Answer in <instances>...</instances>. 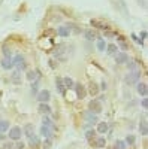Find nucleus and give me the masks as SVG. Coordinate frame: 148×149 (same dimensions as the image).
<instances>
[{"label": "nucleus", "mask_w": 148, "mask_h": 149, "mask_svg": "<svg viewBox=\"0 0 148 149\" xmlns=\"http://www.w3.org/2000/svg\"><path fill=\"white\" fill-rule=\"evenodd\" d=\"M12 63H14V66H17V69H18L20 72L27 69V63H26V60H24L22 55H17L14 60H12Z\"/></svg>", "instance_id": "nucleus-1"}, {"label": "nucleus", "mask_w": 148, "mask_h": 149, "mask_svg": "<svg viewBox=\"0 0 148 149\" xmlns=\"http://www.w3.org/2000/svg\"><path fill=\"white\" fill-rule=\"evenodd\" d=\"M139 78H141V73L138 72V70H133L132 73H129L127 76H126V84H129V85H132V84H136L138 81H139Z\"/></svg>", "instance_id": "nucleus-2"}, {"label": "nucleus", "mask_w": 148, "mask_h": 149, "mask_svg": "<svg viewBox=\"0 0 148 149\" xmlns=\"http://www.w3.org/2000/svg\"><path fill=\"white\" fill-rule=\"evenodd\" d=\"M21 134H22L21 127H12L9 130V139L11 140H20L21 139Z\"/></svg>", "instance_id": "nucleus-3"}, {"label": "nucleus", "mask_w": 148, "mask_h": 149, "mask_svg": "<svg viewBox=\"0 0 148 149\" xmlns=\"http://www.w3.org/2000/svg\"><path fill=\"white\" fill-rule=\"evenodd\" d=\"M38 100L41 103H48L49 100H51V93H49L48 90H42L38 93Z\"/></svg>", "instance_id": "nucleus-4"}, {"label": "nucleus", "mask_w": 148, "mask_h": 149, "mask_svg": "<svg viewBox=\"0 0 148 149\" xmlns=\"http://www.w3.org/2000/svg\"><path fill=\"white\" fill-rule=\"evenodd\" d=\"M73 90L76 91L78 98H85V95H87V90H85V86L81 85V84H75L73 85Z\"/></svg>", "instance_id": "nucleus-5"}, {"label": "nucleus", "mask_w": 148, "mask_h": 149, "mask_svg": "<svg viewBox=\"0 0 148 149\" xmlns=\"http://www.w3.org/2000/svg\"><path fill=\"white\" fill-rule=\"evenodd\" d=\"M115 63L117 64H126L129 63V55L126 52H118L115 54Z\"/></svg>", "instance_id": "nucleus-6"}, {"label": "nucleus", "mask_w": 148, "mask_h": 149, "mask_svg": "<svg viewBox=\"0 0 148 149\" xmlns=\"http://www.w3.org/2000/svg\"><path fill=\"white\" fill-rule=\"evenodd\" d=\"M88 107H90L91 112H94V113H100V112H102V103L99 100H91Z\"/></svg>", "instance_id": "nucleus-7"}, {"label": "nucleus", "mask_w": 148, "mask_h": 149, "mask_svg": "<svg viewBox=\"0 0 148 149\" xmlns=\"http://www.w3.org/2000/svg\"><path fill=\"white\" fill-rule=\"evenodd\" d=\"M11 82L15 84V85H21V84H22V78H21V72H20V70L12 72V74H11Z\"/></svg>", "instance_id": "nucleus-8"}, {"label": "nucleus", "mask_w": 148, "mask_h": 149, "mask_svg": "<svg viewBox=\"0 0 148 149\" xmlns=\"http://www.w3.org/2000/svg\"><path fill=\"white\" fill-rule=\"evenodd\" d=\"M91 26L93 27H97V29H100V30H108V24L102 19H91Z\"/></svg>", "instance_id": "nucleus-9"}, {"label": "nucleus", "mask_w": 148, "mask_h": 149, "mask_svg": "<svg viewBox=\"0 0 148 149\" xmlns=\"http://www.w3.org/2000/svg\"><path fill=\"white\" fill-rule=\"evenodd\" d=\"M136 91H138V94H139V95H142V97H147V93H148L147 84H144V82L138 84V85H136Z\"/></svg>", "instance_id": "nucleus-10"}, {"label": "nucleus", "mask_w": 148, "mask_h": 149, "mask_svg": "<svg viewBox=\"0 0 148 149\" xmlns=\"http://www.w3.org/2000/svg\"><path fill=\"white\" fill-rule=\"evenodd\" d=\"M38 110H39V113H42V115H49L51 113V107L48 106V103H41Z\"/></svg>", "instance_id": "nucleus-11"}, {"label": "nucleus", "mask_w": 148, "mask_h": 149, "mask_svg": "<svg viewBox=\"0 0 148 149\" xmlns=\"http://www.w3.org/2000/svg\"><path fill=\"white\" fill-rule=\"evenodd\" d=\"M29 143H30V146H33V148L39 146V145H41V139H39V136H38V134H32L30 137H29Z\"/></svg>", "instance_id": "nucleus-12"}, {"label": "nucleus", "mask_w": 148, "mask_h": 149, "mask_svg": "<svg viewBox=\"0 0 148 149\" xmlns=\"http://www.w3.org/2000/svg\"><path fill=\"white\" fill-rule=\"evenodd\" d=\"M0 66H2L5 70L14 69V63H12V60H11V58H3V60H2V63H0Z\"/></svg>", "instance_id": "nucleus-13"}, {"label": "nucleus", "mask_w": 148, "mask_h": 149, "mask_svg": "<svg viewBox=\"0 0 148 149\" xmlns=\"http://www.w3.org/2000/svg\"><path fill=\"white\" fill-rule=\"evenodd\" d=\"M22 134H26L27 137H30L32 134H34V127H33V124H26V127L22 128Z\"/></svg>", "instance_id": "nucleus-14"}, {"label": "nucleus", "mask_w": 148, "mask_h": 149, "mask_svg": "<svg viewBox=\"0 0 148 149\" xmlns=\"http://www.w3.org/2000/svg\"><path fill=\"white\" fill-rule=\"evenodd\" d=\"M57 34H58V36H61V37H69L70 30H69V27H66V26L58 27V29H57Z\"/></svg>", "instance_id": "nucleus-15"}, {"label": "nucleus", "mask_w": 148, "mask_h": 149, "mask_svg": "<svg viewBox=\"0 0 148 149\" xmlns=\"http://www.w3.org/2000/svg\"><path fill=\"white\" fill-rule=\"evenodd\" d=\"M139 131H141L142 136H147V134H148V125H147V118H145V116H144V119H142L141 124H139Z\"/></svg>", "instance_id": "nucleus-16"}, {"label": "nucleus", "mask_w": 148, "mask_h": 149, "mask_svg": "<svg viewBox=\"0 0 148 149\" xmlns=\"http://www.w3.org/2000/svg\"><path fill=\"white\" fill-rule=\"evenodd\" d=\"M41 134L43 136L45 139H51L53 130H51V128H48V127H45V125H42V127H41Z\"/></svg>", "instance_id": "nucleus-17"}, {"label": "nucleus", "mask_w": 148, "mask_h": 149, "mask_svg": "<svg viewBox=\"0 0 148 149\" xmlns=\"http://www.w3.org/2000/svg\"><path fill=\"white\" fill-rule=\"evenodd\" d=\"M84 37L87 40H94L96 37H97V33L94 31V30H85L84 31Z\"/></svg>", "instance_id": "nucleus-18"}, {"label": "nucleus", "mask_w": 148, "mask_h": 149, "mask_svg": "<svg viewBox=\"0 0 148 149\" xmlns=\"http://www.w3.org/2000/svg\"><path fill=\"white\" fill-rule=\"evenodd\" d=\"M117 51H118V46H117L115 43H109V45H106V52H108L109 55L117 54Z\"/></svg>", "instance_id": "nucleus-19"}, {"label": "nucleus", "mask_w": 148, "mask_h": 149, "mask_svg": "<svg viewBox=\"0 0 148 149\" xmlns=\"http://www.w3.org/2000/svg\"><path fill=\"white\" fill-rule=\"evenodd\" d=\"M61 81H63V85H65V88L66 90H69V88H73V85H75V82H73L69 76H66V78H61Z\"/></svg>", "instance_id": "nucleus-20"}, {"label": "nucleus", "mask_w": 148, "mask_h": 149, "mask_svg": "<svg viewBox=\"0 0 148 149\" xmlns=\"http://www.w3.org/2000/svg\"><path fill=\"white\" fill-rule=\"evenodd\" d=\"M55 85H57V90L60 94H65L66 93V88H65V85H63V81H61V78H57L55 79Z\"/></svg>", "instance_id": "nucleus-21"}, {"label": "nucleus", "mask_w": 148, "mask_h": 149, "mask_svg": "<svg viewBox=\"0 0 148 149\" xmlns=\"http://www.w3.org/2000/svg\"><path fill=\"white\" fill-rule=\"evenodd\" d=\"M42 125H45V127H48V128H51V130H54V128H55V127H54V124H53V121L48 118V115H43Z\"/></svg>", "instance_id": "nucleus-22"}, {"label": "nucleus", "mask_w": 148, "mask_h": 149, "mask_svg": "<svg viewBox=\"0 0 148 149\" xmlns=\"http://www.w3.org/2000/svg\"><path fill=\"white\" fill-rule=\"evenodd\" d=\"M106 145V139L105 137H96L94 139V146L96 148H105Z\"/></svg>", "instance_id": "nucleus-23"}, {"label": "nucleus", "mask_w": 148, "mask_h": 149, "mask_svg": "<svg viewBox=\"0 0 148 149\" xmlns=\"http://www.w3.org/2000/svg\"><path fill=\"white\" fill-rule=\"evenodd\" d=\"M38 76H39V72L38 70H29L27 72V79L29 81H36V79H38Z\"/></svg>", "instance_id": "nucleus-24"}, {"label": "nucleus", "mask_w": 148, "mask_h": 149, "mask_svg": "<svg viewBox=\"0 0 148 149\" xmlns=\"http://www.w3.org/2000/svg\"><path fill=\"white\" fill-rule=\"evenodd\" d=\"M97 133H100V134H105L108 131V124L106 122H99V125H97Z\"/></svg>", "instance_id": "nucleus-25"}, {"label": "nucleus", "mask_w": 148, "mask_h": 149, "mask_svg": "<svg viewBox=\"0 0 148 149\" xmlns=\"http://www.w3.org/2000/svg\"><path fill=\"white\" fill-rule=\"evenodd\" d=\"M88 91H90L91 95H96V94L99 93V86H97L94 82H90V85H88Z\"/></svg>", "instance_id": "nucleus-26"}, {"label": "nucleus", "mask_w": 148, "mask_h": 149, "mask_svg": "<svg viewBox=\"0 0 148 149\" xmlns=\"http://www.w3.org/2000/svg\"><path fill=\"white\" fill-rule=\"evenodd\" d=\"M135 142H136V137H135L133 134H129L127 137H126V145H129V146H132V145H135Z\"/></svg>", "instance_id": "nucleus-27"}, {"label": "nucleus", "mask_w": 148, "mask_h": 149, "mask_svg": "<svg viewBox=\"0 0 148 149\" xmlns=\"http://www.w3.org/2000/svg\"><path fill=\"white\" fill-rule=\"evenodd\" d=\"M94 137H96V130H88L87 133H85V139L91 142V139H94Z\"/></svg>", "instance_id": "nucleus-28"}, {"label": "nucleus", "mask_w": 148, "mask_h": 149, "mask_svg": "<svg viewBox=\"0 0 148 149\" xmlns=\"http://www.w3.org/2000/svg\"><path fill=\"white\" fill-rule=\"evenodd\" d=\"M9 128V122L8 121H0V133H5Z\"/></svg>", "instance_id": "nucleus-29"}, {"label": "nucleus", "mask_w": 148, "mask_h": 149, "mask_svg": "<svg viewBox=\"0 0 148 149\" xmlns=\"http://www.w3.org/2000/svg\"><path fill=\"white\" fill-rule=\"evenodd\" d=\"M114 149H126V143L123 140H117L114 143Z\"/></svg>", "instance_id": "nucleus-30"}, {"label": "nucleus", "mask_w": 148, "mask_h": 149, "mask_svg": "<svg viewBox=\"0 0 148 149\" xmlns=\"http://www.w3.org/2000/svg\"><path fill=\"white\" fill-rule=\"evenodd\" d=\"M105 48H106L105 40H103V39H99V40H97V49H99V51H105Z\"/></svg>", "instance_id": "nucleus-31"}, {"label": "nucleus", "mask_w": 148, "mask_h": 149, "mask_svg": "<svg viewBox=\"0 0 148 149\" xmlns=\"http://www.w3.org/2000/svg\"><path fill=\"white\" fill-rule=\"evenodd\" d=\"M51 145H53V142H51V139H45V142H43V149H51Z\"/></svg>", "instance_id": "nucleus-32"}, {"label": "nucleus", "mask_w": 148, "mask_h": 149, "mask_svg": "<svg viewBox=\"0 0 148 149\" xmlns=\"http://www.w3.org/2000/svg\"><path fill=\"white\" fill-rule=\"evenodd\" d=\"M87 121H88V122H96V121H97V118H96V115L87 113Z\"/></svg>", "instance_id": "nucleus-33"}, {"label": "nucleus", "mask_w": 148, "mask_h": 149, "mask_svg": "<svg viewBox=\"0 0 148 149\" xmlns=\"http://www.w3.org/2000/svg\"><path fill=\"white\" fill-rule=\"evenodd\" d=\"M32 93H33V94L38 93V82H33V84H32Z\"/></svg>", "instance_id": "nucleus-34"}, {"label": "nucleus", "mask_w": 148, "mask_h": 149, "mask_svg": "<svg viewBox=\"0 0 148 149\" xmlns=\"http://www.w3.org/2000/svg\"><path fill=\"white\" fill-rule=\"evenodd\" d=\"M127 64H129V63H127ZM129 69H130V70H136V69H138V64L135 63V61H132V63L129 64Z\"/></svg>", "instance_id": "nucleus-35"}, {"label": "nucleus", "mask_w": 148, "mask_h": 149, "mask_svg": "<svg viewBox=\"0 0 148 149\" xmlns=\"http://www.w3.org/2000/svg\"><path fill=\"white\" fill-rule=\"evenodd\" d=\"M24 146H26V145H24L22 142H17V145H15V149H24Z\"/></svg>", "instance_id": "nucleus-36"}, {"label": "nucleus", "mask_w": 148, "mask_h": 149, "mask_svg": "<svg viewBox=\"0 0 148 149\" xmlns=\"http://www.w3.org/2000/svg\"><path fill=\"white\" fill-rule=\"evenodd\" d=\"M141 104H142V107H144L145 110L148 109V100H147V98H144V100H142V103H141Z\"/></svg>", "instance_id": "nucleus-37"}, {"label": "nucleus", "mask_w": 148, "mask_h": 149, "mask_svg": "<svg viewBox=\"0 0 148 149\" xmlns=\"http://www.w3.org/2000/svg\"><path fill=\"white\" fill-rule=\"evenodd\" d=\"M3 146H5V149H12V146H14V145H12V143H5Z\"/></svg>", "instance_id": "nucleus-38"}, {"label": "nucleus", "mask_w": 148, "mask_h": 149, "mask_svg": "<svg viewBox=\"0 0 148 149\" xmlns=\"http://www.w3.org/2000/svg\"><path fill=\"white\" fill-rule=\"evenodd\" d=\"M100 90H106V82H105V81L100 84Z\"/></svg>", "instance_id": "nucleus-39"}, {"label": "nucleus", "mask_w": 148, "mask_h": 149, "mask_svg": "<svg viewBox=\"0 0 148 149\" xmlns=\"http://www.w3.org/2000/svg\"><path fill=\"white\" fill-rule=\"evenodd\" d=\"M5 137H6V136H5L3 133H0V142H2V140H5Z\"/></svg>", "instance_id": "nucleus-40"}, {"label": "nucleus", "mask_w": 148, "mask_h": 149, "mask_svg": "<svg viewBox=\"0 0 148 149\" xmlns=\"http://www.w3.org/2000/svg\"><path fill=\"white\" fill-rule=\"evenodd\" d=\"M141 37H142V39H145V37H147V31H142L141 33Z\"/></svg>", "instance_id": "nucleus-41"}]
</instances>
